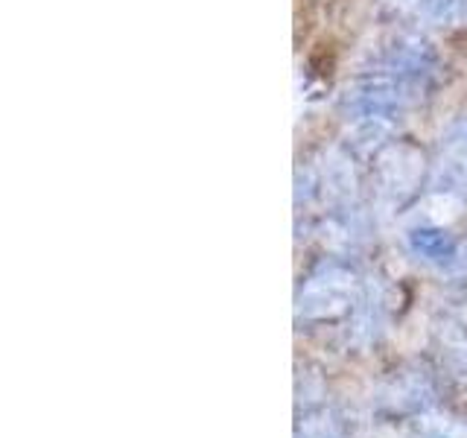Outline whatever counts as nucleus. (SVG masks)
<instances>
[{"instance_id":"obj_2","label":"nucleus","mask_w":467,"mask_h":438,"mask_svg":"<svg viewBox=\"0 0 467 438\" xmlns=\"http://www.w3.org/2000/svg\"><path fill=\"white\" fill-rule=\"evenodd\" d=\"M298 438H342V427L327 412H321V415H310L301 423Z\"/></svg>"},{"instance_id":"obj_1","label":"nucleus","mask_w":467,"mask_h":438,"mask_svg":"<svg viewBox=\"0 0 467 438\" xmlns=\"http://www.w3.org/2000/svg\"><path fill=\"white\" fill-rule=\"evenodd\" d=\"M412 245L415 252L430 257V260H450L452 252H456V245L447 237L444 231H430V228H420L412 234Z\"/></svg>"}]
</instances>
